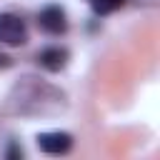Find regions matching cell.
<instances>
[{
    "instance_id": "obj_1",
    "label": "cell",
    "mask_w": 160,
    "mask_h": 160,
    "mask_svg": "<svg viewBox=\"0 0 160 160\" xmlns=\"http://www.w3.org/2000/svg\"><path fill=\"white\" fill-rule=\"evenodd\" d=\"M68 110V95L52 82L22 75L15 80L5 98V112L20 118H55Z\"/></svg>"
},
{
    "instance_id": "obj_2",
    "label": "cell",
    "mask_w": 160,
    "mask_h": 160,
    "mask_svg": "<svg viewBox=\"0 0 160 160\" xmlns=\"http://www.w3.org/2000/svg\"><path fill=\"white\" fill-rule=\"evenodd\" d=\"M0 42L10 48H20L28 42V25L15 12H0Z\"/></svg>"
},
{
    "instance_id": "obj_3",
    "label": "cell",
    "mask_w": 160,
    "mask_h": 160,
    "mask_svg": "<svg viewBox=\"0 0 160 160\" xmlns=\"http://www.w3.org/2000/svg\"><path fill=\"white\" fill-rule=\"evenodd\" d=\"M38 28L42 32H48V35H65L68 32V12H65V8H60L58 2H50V5L40 8Z\"/></svg>"
},
{
    "instance_id": "obj_4",
    "label": "cell",
    "mask_w": 160,
    "mask_h": 160,
    "mask_svg": "<svg viewBox=\"0 0 160 160\" xmlns=\"http://www.w3.org/2000/svg\"><path fill=\"white\" fill-rule=\"evenodd\" d=\"M35 145L45 155H65L72 150V135L65 130H45L35 135Z\"/></svg>"
},
{
    "instance_id": "obj_5",
    "label": "cell",
    "mask_w": 160,
    "mask_h": 160,
    "mask_svg": "<svg viewBox=\"0 0 160 160\" xmlns=\"http://www.w3.org/2000/svg\"><path fill=\"white\" fill-rule=\"evenodd\" d=\"M35 60H38V65H40L42 70H48V72H60V70H65V65H68V60H70V52H68V48L48 45V48H42V50L35 55Z\"/></svg>"
},
{
    "instance_id": "obj_6",
    "label": "cell",
    "mask_w": 160,
    "mask_h": 160,
    "mask_svg": "<svg viewBox=\"0 0 160 160\" xmlns=\"http://www.w3.org/2000/svg\"><path fill=\"white\" fill-rule=\"evenodd\" d=\"M95 15H110L125 5V0H88Z\"/></svg>"
},
{
    "instance_id": "obj_7",
    "label": "cell",
    "mask_w": 160,
    "mask_h": 160,
    "mask_svg": "<svg viewBox=\"0 0 160 160\" xmlns=\"http://www.w3.org/2000/svg\"><path fill=\"white\" fill-rule=\"evenodd\" d=\"M5 158H8V160H20V158H22V148H18L15 142H10L8 150H5Z\"/></svg>"
},
{
    "instance_id": "obj_8",
    "label": "cell",
    "mask_w": 160,
    "mask_h": 160,
    "mask_svg": "<svg viewBox=\"0 0 160 160\" xmlns=\"http://www.w3.org/2000/svg\"><path fill=\"white\" fill-rule=\"evenodd\" d=\"M12 62H15V60H12L8 52H2V50H0V70H8V68H12Z\"/></svg>"
}]
</instances>
